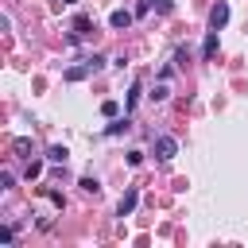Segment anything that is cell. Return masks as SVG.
Masks as SVG:
<instances>
[{
	"label": "cell",
	"mask_w": 248,
	"mask_h": 248,
	"mask_svg": "<svg viewBox=\"0 0 248 248\" xmlns=\"http://www.w3.org/2000/svg\"><path fill=\"white\" fill-rule=\"evenodd\" d=\"M128 128H132V124H128V116H124V120H120V116H112V124L105 128V136H120V132H128Z\"/></svg>",
	"instance_id": "cell-8"
},
{
	"label": "cell",
	"mask_w": 248,
	"mask_h": 248,
	"mask_svg": "<svg viewBox=\"0 0 248 248\" xmlns=\"http://www.w3.org/2000/svg\"><path fill=\"white\" fill-rule=\"evenodd\" d=\"M89 74H93L89 62H85V66H70V70H66V81H81V78H89Z\"/></svg>",
	"instance_id": "cell-7"
},
{
	"label": "cell",
	"mask_w": 248,
	"mask_h": 248,
	"mask_svg": "<svg viewBox=\"0 0 248 248\" xmlns=\"http://www.w3.org/2000/svg\"><path fill=\"white\" fill-rule=\"evenodd\" d=\"M136 202H140V194H136V186H128V190L120 194V202H116V217H128V213L136 209Z\"/></svg>",
	"instance_id": "cell-3"
},
{
	"label": "cell",
	"mask_w": 248,
	"mask_h": 248,
	"mask_svg": "<svg viewBox=\"0 0 248 248\" xmlns=\"http://www.w3.org/2000/svg\"><path fill=\"white\" fill-rule=\"evenodd\" d=\"M108 23H112V27L120 31V27H128V23H132V12H124V8H116V12L108 16Z\"/></svg>",
	"instance_id": "cell-6"
},
{
	"label": "cell",
	"mask_w": 248,
	"mask_h": 248,
	"mask_svg": "<svg viewBox=\"0 0 248 248\" xmlns=\"http://www.w3.org/2000/svg\"><path fill=\"white\" fill-rule=\"evenodd\" d=\"M167 93H170L167 85H155V93H151V101H167Z\"/></svg>",
	"instance_id": "cell-15"
},
{
	"label": "cell",
	"mask_w": 248,
	"mask_h": 248,
	"mask_svg": "<svg viewBox=\"0 0 248 248\" xmlns=\"http://www.w3.org/2000/svg\"><path fill=\"white\" fill-rule=\"evenodd\" d=\"M78 186H81V190H85V194H93V198H97V194H101V186H97V178H81V182H78Z\"/></svg>",
	"instance_id": "cell-10"
},
{
	"label": "cell",
	"mask_w": 248,
	"mask_h": 248,
	"mask_svg": "<svg viewBox=\"0 0 248 248\" xmlns=\"http://www.w3.org/2000/svg\"><path fill=\"white\" fill-rule=\"evenodd\" d=\"M213 54H217V31H213V27H209V31H205V43H202V58H205V62H209V58H213Z\"/></svg>",
	"instance_id": "cell-5"
},
{
	"label": "cell",
	"mask_w": 248,
	"mask_h": 248,
	"mask_svg": "<svg viewBox=\"0 0 248 248\" xmlns=\"http://www.w3.org/2000/svg\"><path fill=\"white\" fill-rule=\"evenodd\" d=\"M66 4H74V0H66Z\"/></svg>",
	"instance_id": "cell-16"
},
{
	"label": "cell",
	"mask_w": 248,
	"mask_h": 248,
	"mask_svg": "<svg viewBox=\"0 0 248 248\" xmlns=\"http://www.w3.org/2000/svg\"><path fill=\"white\" fill-rule=\"evenodd\" d=\"M225 23H229V4H225V0H217V4L209 8V27H213V31H221Z\"/></svg>",
	"instance_id": "cell-2"
},
{
	"label": "cell",
	"mask_w": 248,
	"mask_h": 248,
	"mask_svg": "<svg viewBox=\"0 0 248 248\" xmlns=\"http://www.w3.org/2000/svg\"><path fill=\"white\" fill-rule=\"evenodd\" d=\"M89 31H93V19H89V16H78V19H74V31H70V43H78V39H85Z\"/></svg>",
	"instance_id": "cell-4"
},
{
	"label": "cell",
	"mask_w": 248,
	"mask_h": 248,
	"mask_svg": "<svg viewBox=\"0 0 248 248\" xmlns=\"http://www.w3.org/2000/svg\"><path fill=\"white\" fill-rule=\"evenodd\" d=\"M66 155H70V151H66V147H58V143L46 151V159H50V163H66Z\"/></svg>",
	"instance_id": "cell-9"
},
{
	"label": "cell",
	"mask_w": 248,
	"mask_h": 248,
	"mask_svg": "<svg viewBox=\"0 0 248 248\" xmlns=\"http://www.w3.org/2000/svg\"><path fill=\"white\" fill-rule=\"evenodd\" d=\"M85 62H89V70H93V74H97V70L105 66V58H101V54H93V58H85Z\"/></svg>",
	"instance_id": "cell-14"
},
{
	"label": "cell",
	"mask_w": 248,
	"mask_h": 248,
	"mask_svg": "<svg viewBox=\"0 0 248 248\" xmlns=\"http://www.w3.org/2000/svg\"><path fill=\"white\" fill-rule=\"evenodd\" d=\"M174 155H178V140H174V136H155V159L167 163V159H174Z\"/></svg>",
	"instance_id": "cell-1"
},
{
	"label": "cell",
	"mask_w": 248,
	"mask_h": 248,
	"mask_svg": "<svg viewBox=\"0 0 248 248\" xmlns=\"http://www.w3.org/2000/svg\"><path fill=\"white\" fill-rule=\"evenodd\" d=\"M23 174H27V182H31V178H39V174H43V163H39V159H35V163H27V170H23Z\"/></svg>",
	"instance_id": "cell-12"
},
{
	"label": "cell",
	"mask_w": 248,
	"mask_h": 248,
	"mask_svg": "<svg viewBox=\"0 0 248 248\" xmlns=\"http://www.w3.org/2000/svg\"><path fill=\"white\" fill-rule=\"evenodd\" d=\"M101 112L112 120V116H120V105H116V101H105V105H101Z\"/></svg>",
	"instance_id": "cell-11"
},
{
	"label": "cell",
	"mask_w": 248,
	"mask_h": 248,
	"mask_svg": "<svg viewBox=\"0 0 248 248\" xmlns=\"http://www.w3.org/2000/svg\"><path fill=\"white\" fill-rule=\"evenodd\" d=\"M151 4H155L163 16H170V12H174V0H151Z\"/></svg>",
	"instance_id": "cell-13"
}]
</instances>
